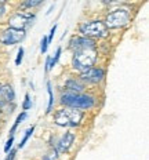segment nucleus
I'll use <instances>...</instances> for the list:
<instances>
[{
    "mask_svg": "<svg viewBox=\"0 0 149 160\" xmlns=\"http://www.w3.org/2000/svg\"><path fill=\"white\" fill-rule=\"evenodd\" d=\"M84 118V113L79 109L73 108H61L55 112L54 123L59 127H76L80 124V122Z\"/></svg>",
    "mask_w": 149,
    "mask_h": 160,
    "instance_id": "nucleus-1",
    "label": "nucleus"
},
{
    "mask_svg": "<svg viewBox=\"0 0 149 160\" xmlns=\"http://www.w3.org/2000/svg\"><path fill=\"white\" fill-rule=\"evenodd\" d=\"M97 61V51L95 48H87V50H79L73 52L72 58V66L79 72H84L87 69L92 68V65Z\"/></svg>",
    "mask_w": 149,
    "mask_h": 160,
    "instance_id": "nucleus-2",
    "label": "nucleus"
},
{
    "mask_svg": "<svg viewBox=\"0 0 149 160\" xmlns=\"http://www.w3.org/2000/svg\"><path fill=\"white\" fill-rule=\"evenodd\" d=\"M61 104L65 105L66 108L73 109H91L95 104V99L90 95L84 94H72L66 92L61 95Z\"/></svg>",
    "mask_w": 149,
    "mask_h": 160,
    "instance_id": "nucleus-3",
    "label": "nucleus"
},
{
    "mask_svg": "<svg viewBox=\"0 0 149 160\" xmlns=\"http://www.w3.org/2000/svg\"><path fill=\"white\" fill-rule=\"evenodd\" d=\"M79 32L82 33L84 38H107L109 29L107 28V25L102 21H88V22H83V24L79 26Z\"/></svg>",
    "mask_w": 149,
    "mask_h": 160,
    "instance_id": "nucleus-4",
    "label": "nucleus"
},
{
    "mask_svg": "<svg viewBox=\"0 0 149 160\" xmlns=\"http://www.w3.org/2000/svg\"><path fill=\"white\" fill-rule=\"evenodd\" d=\"M130 11L126 8H117L113 10L112 12H109L107 15L104 24L107 25L108 29H117V28H123L130 22Z\"/></svg>",
    "mask_w": 149,
    "mask_h": 160,
    "instance_id": "nucleus-5",
    "label": "nucleus"
},
{
    "mask_svg": "<svg viewBox=\"0 0 149 160\" xmlns=\"http://www.w3.org/2000/svg\"><path fill=\"white\" fill-rule=\"evenodd\" d=\"M25 38H26L25 31L8 28L2 33V36H0V43L4 44V46H12V44H18V43H21Z\"/></svg>",
    "mask_w": 149,
    "mask_h": 160,
    "instance_id": "nucleus-6",
    "label": "nucleus"
},
{
    "mask_svg": "<svg viewBox=\"0 0 149 160\" xmlns=\"http://www.w3.org/2000/svg\"><path fill=\"white\" fill-rule=\"evenodd\" d=\"M33 18L35 17L31 14H26V12L18 11L14 15H11L8 18V26L12 29H19V31H25L26 26H29L32 24Z\"/></svg>",
    "mask_w": 149,
    "mask_h": 160,
    "instance_id": "nucleus-7",
    "label": "nucleus"
},
{
    "mask_svg": "<svg viewBox=\"0 0 149 160\" xmlns=\"http://www.w3.org/2000/svg\"><path fill=\"white\" fill-rule=\"evenodd\" d=\"M105 78V71L102 68H90L87 71L80 73V80L83 83H90V84H95L99 83Z\"/></svg>",
    "mask_w": 149,
    "mask_h": 160,
    "instance_id": "nucleus-8",
    "label": "nucleus"
},
{
    "mask_svg": "<svg viewBox=\"0 0 149 160\" xmlns=\"http://www.w3.org/2000/svg\"><path fill=\"white\" fill-rule=\"evenodd\" d=\"M69 47L73 50V51H79V50L95 48V43L92 39L84 38V36H73L72 40L69 42Z\"/></svg>",
    "mask_w": 149,
    "mask_h": 160,
    "instance_id": "nucleus-9",
    "label": "nucleus"
},
{
    "mask_svg": "<svg viewBox=\"0 0 149 160\" xmlns=\"http://www.w3.org/2000/svg\"><path fill=\"white\" fill-rule=\"evenodd\" d=\"M75 141V134L73 132H65L64 135L61 137V138L57 141V144H55V151L58 153H64V152H68L69 149H71L72 144H73Z\"/></svg>",
    "mask_w": 149,
    "mask_h": 160,
    "instance_id": "nucleus-10",
    "label": "nucleus"
},
{
    "mask_svg": "<svg viewBox=\"0 0 149 160\" xmlns=\"http://www.w3.org/2000/svg\"><path fill=\"white\" fill-rule=\"evenodd\" d=\"M65 87L72 94H82V91L84 90V83L80 79H68L65 82Z\"/></svg>",
    "mask_w": 149,
    "mask_h": 160,
    "instance_id": "nucleus-11",
    "label": "nucleus"
},
{
    "mask_svg": "<svg viewBox=\"0 0 149 160\" xmlns=\"http://www.w3.org/2000/svg\"><path fill=\"white\" fill-rule=\"evenodd\" d=\"M15 99V92H14V88L11 87L10 84H6V86H2V91H0V101L3 102H12Z\"/></svg>",
    "mask_w": 149,
    "mask_h": 160,
    "instance_id": "nucleus-12",
    "label": "nucleus"
},
{
    "mask_svg": "<svg viewBox=\"0 0 149 160\" xmlns=\"http://www.w3.org/2000/svg\"><path fill=\"white\" fill-rule=\"evenodd\" d=\"M25 119H26V112H22V113H19V115L17 116L14 126H12V127H11V130H10V137H12V135H14V132H15L17 127H18V126H19V123H22V122H24Z\"/></svg>",
    "mask_w": 149,
    "mask_h": 160,
    "instance_id": "nucleus-13",
    "label": "nucleus"
},
{
    "mask_svg": "<svg viewBox=\"0 0 149 160\" xmlns=\"http://www.w3.org/2000/svg\"><path fill=\"white\" fill-rule=\"evenodd\" d=\"M47 92H48V106H47V113L51 112L52 105H54V94H52V88H51V83H47Z\"/></svg>",
    "mask_w": 149,
    "mask_h": 160,
    "instance_id": "nucleus-14",
    "label": "nucleus"
},
{
    "mask_svg": "<svg viewBox=\"0 0 149 160\" xmlns=\"http://www.w3.org/2000/svg\"><path fill=\"white\" fill-rule=\"evenodd\" d=\"M33 131H35V127H33V126H32V127H29V128L25 131V135H24V138H22L21 144L18 145V148H19V149H22V148H24V146H25L26 141H28V139H29V137L32 135V132H33Z\"/></svg>",
    "mask_w": 149,
    "mask_h": 160,
    "instance_id": "nucleus-15",
    "label": "nucleus"
},
{
    "mask_svg": "<svg viewBox=\"0 0 149 160\" xmlns=\"http://www.w3.org/2000/svg\"><path fill=\"white\" fill-rule=\"evenodd\" d=\"M59 57H61V47L57 48V51H55V55L51 57V59H50V69H52L55 66V64H57L58 59H59Z\"/></svg>",
    "mask_w": 149,
    "mask_h": 160,
    "instance_id": "nucleus-16",
    "label": "nucleus"
},
{
    "mask_svg": "<svg viewBox=\"0 0 149 160\" xmlns=\"http://www.w3.org/2000/svg\"><path fill=\"white\" fill-rule=\"evenodd\" d=\"M32 108V101H31V97L29 94H25V99H24V104H22V109H24V112H26L28 109Z\"/></svg>",
    "mask_w": 149,
    "mask_h": 160,
    "instance_id": "nucleus-17",
    "label": "nucleus"
},
{
    "mask_svg": "<svg viewBox=\"0 0 149 160\" xmlns=\"http://www.w3.org/2000/svg\"><path fill=\"white\" fill-rule=\"evenodd\" d=\"M22 59H24V48L19 47L18 48V52H17V58H15V65L19 66L22 62Z\"/></svg>",
    "mask_w": 149,
    "mask_h": 160,
    "instance_id": "nucleus-18",
    "label": "nucleus"
},
{
    "mask_svg": "<svg viewBox=\"0 0 149 160\" xmlns=\"http://www.w3.org/2000/svg\"><path fill=\"white\" fill-rule=\"evenodd\" d=\"M12 144H14V135L10 137V138L7 139V142H6V145H4V153H8L10 152V149L12 148Z\"/></svg>",
    "mask_w": 149,
    "mask_h": 160,
    "instance_id": "nucleus-19",
    "label": "nucleus"
},
{
    "mask_svg": "<svg viewBox=\"0 0 149 160\" xmlns=\"http://www.w3.org/2000/svg\"><path fill=\"white\" fill-rule=\"evenodd\" d=\"M47 47H48L47 36H43V39H42V43H40V51H42V52H46V51H47Z\"/></svg>",
    "mask_w": 149,
    "mask_h": 160,
    "instance_id": "nucleus-20",
    "label": "nucleus"
},
{
    "mask_svg": "<svg viewBox=\"0 0 149 160\" xmlns=\"http://www.w3.org/2000/svg\"><path fill=\"white\" fill-rule=\"evenodd\" d=\"M55 31H57V24L52 26L51 31H50V35H48V38H47V42H48V43L52 42V39H54V36H55Z\"/></svg>",
    "mask_w": 149,
    "mask_h": 160,
    "instance_id": "nucleus-21",
    "label": "nucleus"
},
{
    "mask_svg": "<svg viewBox=\"0 0 149 160\" xmlns=\"http://www.w3.org/2000/svg\"><path fill=\"white\" fill-rule=\"evenodd\" d=\"M40 4H42V2H25L22 4V7H37Z\"/></svg>",
    "mask_w": 149,
    "mask_h": 160,
    "instance_id": "nucleus-22",
    "label": "nucleus"
},
{
    "mask_svg": "<svg viewBox=\"0 0 149 160\" xmlns=\"http://www.w3.org/2000/svg\"><path fill=\"white\" fill-rule=\"evenodd\" d=\"M6 14V7H4V4H0V18H2L3 15Z\"/></svg>",
    "mask_w": 149,
    "mask_h": 160,
    "instance_id": "nucleus-23",
    "label": "nucleus"
},
{
    "mask_svg": "<svg viewBox=\"0 0 149 160\" xmlns=\"http://www.w3.org/2000/svg\"><path fill=\"white\" fill-rule=\"evenodd\" d=\"M15 158V151H11V153H10V156L7 158V160H14Z\"/></svg>",
    "mask_w": 149,
    "mask_h": 160,
    "instance_id": "nucleus-24",
    "label": "nucleus"
},
{
    "mask_svg": "<svg viewBox=\"0 0 149 160\" xmlns=\"http://www.w3.org/2000/svg\"><path fill=\"white\" fill-rule=\"evenodd\" d=\"M0 91H2V84H0Z\"/></svg>",
    "mask_w": 149,
    "mask_h": 160,
    "instance_id": "nucleus-25",
    "label": "nucleus"
},
{
    "mask_svg": "<svg viewBox=\"0 0 149 160\" xmlns=\"http://www.w3.org/2000/svg\"><path fill=\"white\" fill-rule=\"evenodd\" d=\"M0 108H2V104H0Z\"/></svg>",
    "mask_w": 149,
    "mask_h": 160,
    "instance_id": "nucleus-26",
    "label": "nucleus"
}]
</instances>
